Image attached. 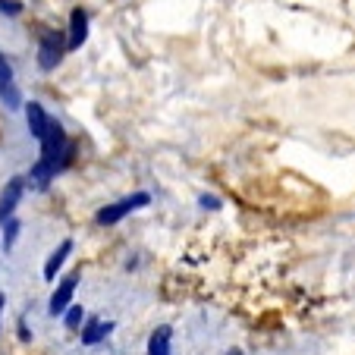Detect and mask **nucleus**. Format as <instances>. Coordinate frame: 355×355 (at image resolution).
<instances>
[{"instance_id": "obj_10", "label": "nucleus", "mask_w": 355, "mask_h": 355, "mask_svg": "<svg viewBox=\"0 0 355 355\" xmlns=\"http://www.w3.org/2000/svg\"><path fill=\"white\" fill-rule=\"evenodd\" d=\"M170 334H173V330H170L167 324H161L155 334L148 336V355H170Z\"/></svg>"}, {"instance_id": "obj_5", "label": "nucleus", "mask_w": 355, "mask_h": 355, "mask_svg": "<svg viewBox=\"0 0 355 355\" xmlns=\"http://www.w3.org/2000/svg\"><path fill=\"white\" fill-rule=\"evenodd\" d=\"M76 286H79V274H67V277L60 280V286L54 289V295H51V305H47V311H51L54 318H57V315H67V311H69Z\"/></svg>"}, {"instance_id": "obj_1", "label": "nucleus", "mask_w": 355, "mask_h": 355, "mask_svg": "<svg viewBox=\"0 0 355 355\" xmlns=\"http://www.w3.org/2000/svg\"><path fill=\"white\" fill-rule=\"evenodd\" d=\"M148 205H151V195H148V192H135V195H126V198L114 201V205H104V208L94 214V220H98L101 227H114V223L126 220L132 211L148 208Z\"/></svg>"}, {"instance_id": "obj_11", "label": "nucleus", "mask_w": 355, "mask_h": 355, "mask_svg": "<svg viewBox=\"0 0 355 355\" xmlns=\"http://www.w3.org/2000/svg\"><path fill=\"white\" fill-rule=\"evenodd\" d=\"M19 230L22 227H19V220H16V217H10V220L3 223V248H7V252L16 245V239H19Z\"/></svg>"}, {"instance_id": "obj_17", "label": "nucleus", "mask_w": 355, "mask_h": 355, "mask_svg": "<svg viewBox=\"0 0 355 355\" xmlns=\"http://www.w3.org/2000/svg\"><path fill=\"white\" fill-rule=\"evenodd\" d=\"M230 355H242V352H230Z\"/></svg>"}, {"instance_id": "obj_15", "label": "nucleus", "mask_w": 355, "mask_h": 355, "mask_svg": "<svg viewBox=\"0 0 355 355\" xmlns=\"http://www.w3.org/2000/svg\"><path fill=\"white\" fill-rule=\"evenodd\" d=\"M19 340H32V334H28V327H26V321H19Z\"/></svg>"}, {"instance_id": "obj_16", "label": "nucleus", "mask_w": 355, "mask_h": 355, "mask_svg": "<svg viewBox=\"0 0 355 355\" xmlns=\"http://www.w3.org/2000/svg\"><path fill=\"white\" fill-rule=\"evenodd\" d=\"M0 311H3V293H0Z\"/></svg>"}, {"instance_id": "obj_2", "label": "nucleus", "mask_w": 355, "mask_h": 355, "mask_svg": "<svg viewBox=\"0 0 355 355\" xmlns=\"http://www.w3.org/2000/svg\"><path fill=\"white\" fill-rule=\"evenodd\" d=\"M67 51H69V41L63 38L60 32H41V38H38V67L44 69V73L57 69V63L63 60Z\"/></svg>"}, {"instance_id": "obj_13", "label": "nucleus", "mask_w": 355, "mask_h": 355, "mask_svg": "<svg viewBox=\"0 0 355 355\" xmlns=\"http://www.w3.org/2000/svg\"><path fill=\"white\" fill-rule=\"evenodd\" d=\"M0 13L16 16V13H22V3H16V0H3V3H0Z\"/></svg>"}, {"instance_id": "obj_12", "label": "nucleus", "mask_w": 355, "mask_h": 355, "mask_svg": "<svg viewBox=\"0 0 355 355\" xmlns=\"http://www.w3.org/2000/svg\"><path fill=\"white\" fill-rule=\"evenodd\" d=\"M82 318H85V309H82V305H69V311L63 315V324H67L69 330H76V327H82Z\"/></svg>"}, {"instance_id": "obj_8", "label": "nucleus", "mask_w": 355, "mask_h": 355, "mask_svg": "<svg viewBox=\"0 0 355 355\" xmlns=\"http://www.w3.org/2000/svg\"><path fill=\"white\" fill-rule=\"evenodd\" d=\"M73 255V239H63L60 245L54 248V252H51V258H47L44 261V280L47 283H54L57 280V270L63 268V264H67V258Z\"/></svg>"}, {"instance_id": "obj_4", "label": "nucleus", "mask_w": 355, "mask_h": 355, "mask_svg": "<svg viewBox=\"0 0 355 355\" xmlns=\"http://www.w3.org/2000/svg\"><path fill=\"white\" fill-rule=\"evenodd\" d=\"M22 195H26V176H13V180L3 186V192H0V227L13 217V211L22 201Z\"/></svg>"}, {"instance_id": "obj_7", "label": "nucleus", "mask_w": 355, "mask_h": 355, "mask_svg": "<svg viewBox=\"0 0 355 355\" xmlns=\"http://www.w3.org/2000/svg\"><path fill=\"white\" fill-rule=\"evenodd\" d=\"M88 38V13L82 7L73 10V16H69V51H79L82 44H85Z\"/></svg>"}, {"instance_id": "obj_18", "label": "nucleus", "mask_w": 355, "mask_h": 355, "mask_svg": "<svg viewBox=\"0 0 355 355\" xmlns=\"http://www.w3.org/2000/svg\"><path fill=\"white\" fill-rule=\"evenodd\" d=\"M0 3H3V0H0Z\"/></svg>"}, {"instance_id": "obj_14", "label": "nucleus", "mask_w": 355, "mask_h": 355, "mask_svg": "<svg viewBox=\"0 0 355 355\" xmlns=\"http://www.w3.org/2000/svg\"><path fill=\"white\" fill-rule=\"evenodd\" d=\"M201 208H220V201H217V198H208V195H201Z\"/></svg>"}, {"instance_id": "obj_9", "label": "nucleus", "mask_w": 355, "mask_h": 355, "mask_svg": "<svg viewBox=\"0 0 355 355\" xmlns=\"http://www.w3.org/2000/svg\"><path fill=\"white\" fill-rule=\"evenodd\" d=\"M107 334H114V321H101V318H88L82 327V346H98Z\"/></svg>"}, {"instance_id": "obj_3", "label": "nucleus", "mask_w": 355, "mask_h": 355, "mask_svg": "<svg viewBox=\"0 0 355 355\" xmlns=\"http://www.w3.org/2000/svg\"><path fill=\"white\" fill-rule=\"evenodd\" d=\"M0 101H3V104H7L10 110H19V107H22L19 88H16V73H13V63H10L3 54H0Z\"/></svg>"}, {"instance_id": "obj_6", "label": "nucleus", "mask_w": 355, "mask_h": 355, "mask_svg": "<svg viewBox=\"0 0 355 355\" xmlns=\"http://www.w3.org/2000/svg\"><path fill=\"white\" fill-rule=\"evenodd\" d=\"M26 116H28V132H32L35 141L41 145V141H44V135H47V129H51V120H54V116L47 114L38 101H28V104H26Z\"/></svg>"}]
</instances>
